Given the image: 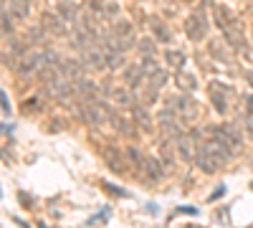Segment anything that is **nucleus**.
I'll return each instance as SVG.
<instances>
[{
    "instance_id": "nucleus-14",
    "label": "nucleus",
    "mask_w": 253,
    "mask_h": 228,
    "mask_svg": "<svg viewBox=\"0 0 253 228\" xmlns=\"http://www.w3.org/2000/svg\"><path fill=\"white\" fill-rule=\"evenodd\" d=\"M41 28H43V33H51V36H66L69 33L66 20H63L58 13H43V18H41Z\"/></svg>"
},
{
    "instance_id": "nucleus-27",
    "label": "nucleus",
    "mask_w": 253,
    "mask_h": 228,
    "mask_svg": "<svg viewBox=\"0 0 253 228\" xmlns=\"http://www.w3.org/2000/svg\"><path fill=\"white\" fill-rule=\"evenodd\" d=\"M155 44H157L155 38H142L139 44H137V51H139L142 56H155V53H157V46H155Z\"/></svg>"
},
{
    "instance_id": "nucleus-23",
    "label": "nucleus",
    "mask_w": 253,
    "mask_h": 228,
    "mask_svg": "<svg viewBox=\"0 0 253 228\" xmlns=\"http://www.w3.org/2000/svg\"><path fill=\"white\" fill-rule=\"evenodd\" d=\"M185 61H187V56H185L180 48H172V46H170V48L165 51V64L170 66L172 71H180V69H185Z\"/></svg>"
},
{
    "instance_id": "nucleus-11",
    "label": "nucleus",
    "mask_w": 253,
    "mask_h": 228,
    "mask_svg": "<svg viewBox=\"0 0 253 228\" xmlns=\"http://www.w3.org/2000/svg\"><path fill=\"white\" fill-rule=\"evenodd\" d=\"M104 94L109 96V101L117 107V109H132L134 104H137V99H134V94H132V89L129 87H104Z\"/></svg>"
},
{
    "instance_id": "nucleus-26",
    "label": "nucleus",
    "mask_w": 253,
    "mask_h": 228,
    "mask_svg": "<svg viewBox=\"0 0 253 228\" xmlns=\"http://www.w3.org/2000/svg\"><path fill=\"white\" fill-rule=\"evenodd\" d=\"M147 84H150L152 89H157V91H162V89L167 87V71L160 66L157 71H152L150 76H147Z\"/></svg>"
},
{
    "instance_id": "nucleus-31",
    "label": "nucleus",
    "mask_w": 253,
    "mask_h": 228,
    "mask_svg": "<svg viewBox=\"0 0 253 228\" xmlns=\"http://www.w3.org/2000/svg\"><path fill=\"white\" fill-rule=\"evenodd\" d=\"M107 190H109V193H114V195H119V198H124V195H126L124 190H117V188H112V185H107Z\"/></svg>"
},
{
    "instance_id": "nucleus-3",
    "label": "nucleus",
    "mask_w": 253,
    "mask_h": 228,
    "mask_svg": "<svg viewBox=\"0 0 253 228\" xmlns=\"http://www.w3.org/2000/svg\"><path fill=\"white\" fill-rule=\"evenodd\" d=\"M112 107L107 104L104 99H86V101H79V117L89 124V127H101L104 122H109Z\"/></svg>"
},
{
    "instance_id": "nucleus-29",
    "label": "nucleus",
    "mask_w": 253,
    "mask_h": 228,
    "mask_svg": "<svg viewBox=\"0 0 253 228\" xmlns=\"http://www.w3.org/2000/svg\"><path fill=\"white\" fill-rule=\"evenodd\" d=\"M210 53H213V56L220 61V64H225V61H228V58H225V53L220 51V46H218V44H210Z\"/></svg>"
},
{
    "instance_id": "nucleus-10",
    "label": "nucleus",
    "mask_w": 253,
    "mask_h": 228,
    "mask_svg": "<svg viewBox=\"0 0 253 228\" xmlns=\"http://www.w3.org/2000/svg\"><path fill=\"white\" fill-rule=\"evenodd\" d=\"M195 165H198V168L203 170V173H208V175H213V173H218L220 168H223V160L220 157H215L213 152H210L208 147H205V144L200 142L198 144V147H195Z\"/></svg>"
},
{
    "instance_id": "nucleus-12",
    "label": "nucleus",
    "mask_w": 253,
    "mask_h": 228,
    "mask_svg": "<svg viewBox=\"0 0 253 228\" xmlns=\"http://www.w3.org/2000/svg\"><path fill=\"white\" fill-rule=\"evenodd\" d=\"M210 101H213V107H215V112L218 114H228V99H230V87H225L223 81H213L210 84Z\"/></svg>"
},
{
    "instance_id": "nucleus-8",
    "label": "nucleus",
    "mask_w": 253,
    "mask_h": 228,
    "mask_svg": "<svg viewBox=\"0 0 253 228\" xmlns=\"http://www.w3.org/2000/svg\"><path fill=\"white\" fill-rule=\"evenodd\" d=\"M208 31H210V23H208V15L203 13V10H193L187 15V20H185V33H187V38L190 41H205V36H208Z\"/></svg>"
},
{
    "instance_id": "nucleus-24",
    "label": "nucleus",
    "mask_w": 253,
    "mask_h": 228,
    "mask_svg": "<svg viewBox=\"0 0 253 228\" xmlns=\"http://www.w3.org/2000/svg\"><path fill=\"white\" fill-rule=\"evenodd\" d=\"M104 157H107V162H109V168L114 170V173H126V160L122 157V152L119 150H114V147H107L104 150Z\"/></svg>"
},
{
    "instance_id": "nucleus-28",
    "label": "nucleus",
    "mask_w": 253,
    "mask_h": 228,
    "mask_svg": "<svg viewBox=\"0 0 253 228\" xmlns=\"http://www.w3.org/2000/svg\"><path fill=\"white\" fill-rule=\"evenodd\" d=\"M238 56L246 61L248 66H253V46H248V44H246V46H241V48H238Z\"/></svg>"
},
{
    "instance_id": "nucleus-7",
    "label": "nucleus",
    "mask_w": 253,
    "mask_h": 228,
    "mask_svg": "<svg viewBox=\"0 0 253 228\" xmlns=\"http://www.w3.org/2000/svg\"><path fill=\"white\" fill-rule=\"evenodd\" d=\"M112 36H114V46L119 51H132V46H137V36H134V26L129 23V20H114V26H112Z\"/></svg>"
},
{
    "instance_id": "nucleus-2",
    "label": "nucleus",
    "mask_w": 253,
    "mask_h": 228,
    "mask_svg": "<svg viewBox=\"0 0 253 228\" xmlns=\"http://www.w3.org/2000/svg\"><path fill=\"white\" fill-rule=\"evenodd\" d=\"M56 53L53 51H46V48H33V51H26L23 56H20L18 61H15V71L20 74V76H36L41 69H43L48 61L53 58Z\"/></svg>"
},
{
    "instance_id": "nucleus-30",
    "label": "nucleus",
    "mask_w": 253,
    "mask_h": 228,
    "mask_svg": "<svg viewBox=\"0 0 253 228\" xmlns=\"http://www.w3.org/2000/svg\"><path fill=\"white\" fill-rule=\"evenodd\" d=\"M243 101H246V114H248V117H253V94H248Z\"/></svg>"
},
{
    "instance_id": "nucleus-25",
    "label": "nucleus",
    "mask_w": 253,
    "mask_h": 228,
    "mask_svg": "<svg viewBox=\"0 0 253 228\" xmlns=\"http://www.w3.org/2000/svg\"><path fill=\"white\" fill-rule=\"evenodd\" d=\"M175 142H177L175 147H177V152H180V157H182V160H187V162H190V160L195 157V147H193V142H190L185 135H177V137H175Z\"/></svg>"
},
{
    "instance_id": "nucleus-20",
    "label": "nucleus",
    "mask_w": 253,
    "mask_h": 228,
    "mask_svg": "<svg viewBox=\"0 0 253 228\" xmlns=\"http://www.w3.org/2000/svg\"><path fill=\"white\" fill-rule=\"evenodd\" d=\"M132 117L137 119V124L144 130V132H152L155 130V124H152V117H150V112H147V104H137L132 107Z\"/></svg>"
},
{
    "instance_id": "nucleus-15",
    "label": "nucleus",
    "mask_w": 253,
    "mask_h": 228,
    "mask_svg": "<svg viewBox=\"0 0 253 228\" xmlns=\"http://www.w3.org/2000/svg\"><path fill=\"white\" fill-rule=\"evenodd\" d=\"M144 81H147V74H144L142 64H129V66H124V84L129 87L132 91H134V89H142Z\"/></svg>"
},
{
    "instance_id": "nucleus-1",
    "label": "nucleus",
    "mask_w": 253,
    "mask_h": 228,
    "mask_svg": "<svg viewBox=\"0 0 253 228\" xmlns=\"http://www.w3.org/2000/svg\"><path fill=\"white\" fill-rule=\"evenodd\" d=\"M213 18H215V26L220 28V33L225 36V44L230 46V48H241V46H246V36H243V26H241V20L230 13L228 8H223V5H215L213 8Z\"/></svg>"
},
{
    "instance_id": "nucleus-6",
    "label": "nucleus",
    "mask_w": 253,
    "mask_h": 228,
    "mask_svg": "<svg viewBox=\"0 0 253 228\" xmlns=\"http://www.w3.org/2000/svg\"><path fill=\"white\" fill-rule=\"evenodd\" d=\"M167 107H170V109L180 117V122H182V124L193 122V119L198 117V101H195L193 96H190V94H182V91L167 99Z\"/></svg>"
},
{
    "instance_id": "nucleus-21",
    "label": "nucleus",
    "mask_w": 253,
    "mask_h": 228,
    "mask_svg": "<svg viewBox=\"0 0 253 228\" xmlns=\"http://www.w3.org/2000/svg\"><path fill=\"white\" fill-rule=\"evenodd\" d=\"M109 122L114 124V130H117L119 135H124V137H137V132H134V122L119 117L114 109H112V114H109Z\"/></svg>"
},
{
    "instance_id": "nucleus-13",
    "label": "nucleus",
    "mask_w": 253,
    "mask_h": 228,
    "mask_svg": "<svg viewBox=\"0 0 253 228\" xmlns=\"http://www.w3.org/2000/svg\"><path fill=\"white\" fill-rule=\"evenodd\" d=\"M157 122H160V127H162V132H165L167 137H177V135H182V122H180V117H177L170 107H165V109L160 112Z\"/></svg>"
},
{
    "instance_id": "nucleus-32",
    "label": "nucleus",
    "mask_w": 253,
    "mask_h": 228,
    "mask_svg": "<svg viewBox=\"0 0 253 228\" xmlns=\"http://www.w3.org/2000/svg\"><path fill=\"white\" fill-rule=\"evenodd\" d=\"M248 84H251V89H253V71H248Z\"/></svg>"
},
{
    "instance_id": "nucleus-9",
    "label": "nucleus",
    "mask_w": 253,
    "mask_h": 228,
    "mask_svg": "<svg viewBox=\"0 0 253 228\" xmlns=\"http://www.w3.org/2000/svg\"><path fill=\"white\" fill-rule=\"evenodd\" d=\"M81 53H84V58H81L84 69H89V71H94V74H101V71L109 69V66H107V53H104V48H101L99 44L86 46Z\"/></svg>"
},
{
    "instance_id": "nucleus-19",
    "label": "nucleus",
    "mask_w": 253,
    "mask_h": 228,
    "mask_svg": "<svg viewBox=\"0 0 253 228\" xmlns=\"http://www.w3.org/2000/svg\"><path fill=\"white\" fill-rule=\"evenodd\" d=\"M8 10L18 23H26V20L31 18V0H10Z\"/></svg>"
},
{
    "instance_id": "nucleus-22",
    "label": "nucleus",
    "mask_w": 253,
    "mask_h": 228,
    "mask_svg": "<svg viewBox=\"0 0 253 228\" xmlns=\"http://www.w3.org/2000/svg\"><path fill=\"white\" fill-rule=\"evenodd\" d=\"M152 33H155V41H160V44H175L172 41V31L167 28V23L165 20H160V18H152Z\"/></svg>"
},
{
    "instance_id": "nucleus-17",
    "label": "nucleus",
    "mask_w": 253,
    "mask_h": 228,
    "mask_svg": "<svg viewBox=\"0 0 253 228\" xmlns=\"http://www.w3.org/2000/svg\"><path fill=\"white\" fill-rule=\"evenodd\" d=\"M89 8L94 10L96 18H117L119 15V5L117 3H107V0H91Z\"/></svg>"
},
{
    "instance_id": "nucleus-18",
    "label": "nucleus",
    "mask_w": 253,
    "mask_h": 228,
    "mask_svg": "<svg viewBox=\"0 0 253 228\" xmlns=\"http://www.w3.org/2000/svg\"><path fill=\"white\" fill-rule=\"evenodd\" d=\"M56 13L66 20V23H76L79 15H81V8H79V3H71V0H61L56 5Z\"/></svg>"
},
{
    "instance_id": "nucleus-5",
    "label": "nucleus",
    "mask_w": 253,
    "mask_h": 228,
    "mask_svg": "<svg viewBox=\"0 0 253 228\" xmlns=\"http://www.w3.org/2000/svg\"><path fill=\"white\" fill-rule=\"evenodd\" d=\"M126 160H129L144 178H150V180H160L162 178V162L157 157H150V155H144L137 147H129L126 150Z\"/></svg>"
},
{
    "instance_id": "nucleus-16",
    "label": "nucleus",
    "mask_w": 253,
    "mask_h": 228,
    "mask_svg": "<svg viewBox=\"0 0 253 228\" xmlns=\"http://www.w3.org/2000/svg\"><path fill=\"white\" fill-rule=\"evenodd\" d=\"M175 74H177V76H175L177 89H180L182 94H195V89H198L195 74H190V71H185V69H180V71H175Z\"/></svg>"
},
{
    "instance_id": "nucleus-4",
    "label": "nucleus",
    "mask_w": 253,
    "mask_h": 228,
    "mask_svg": "<svg viewBox=\"0 0 253 228\" xmlns=\"http://www.w3.org/2000/svg\"><path fill=\"white\" fill-rule=\"evenodd\" d=\"M205 132H208V137L218 139L223 147H228L233 155L241 152V147H243V135H241V130L236 127V124H230V122L218 124V127H208Z\"/></svg>"
}]
</instances>
